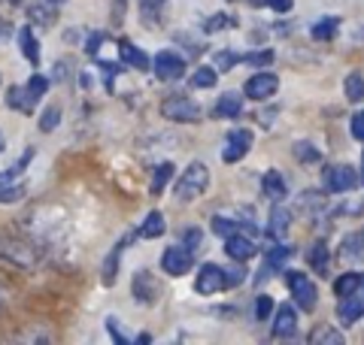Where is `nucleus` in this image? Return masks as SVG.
I'll use <instances>...</instances> for the list:
<instances>
[{
  "mask_svg": "<svg viewBox=\"0 0 364 345\" xmlns=\"http://www.w3.org/2000/svg\"><path fill=\"white\" fill-rule=\"evenodd\" d=\"M210 188V170L207 164H200V160H191L186 167V172L176 179V200L179 203H195L203 191Z\"/></svg>",
  "mask_w": 364,
  "mask_h": 345,
  "instance_id": "nucleus-1",
  "label": "nucleus"
},
{
  "mask_svg": "<svg viewBox=\"0 0 364 345\" xmlns=\"http://www.w3.org/2000/svg\"><path fill=\"white\" fill-rule=\"evenodd\" d=\"M46 91H49V76H43V73H33L28 79V85L25 88H9V94H6V103L13 106L16 112H33V106L46 97Z\"/></svg>",
  "mask_w": 364,
  "mask_h": 345,
  "instance_id": "nucleus-2",
  "label": "nucleus"
},
{
  "mask_svg": "<svg viewBox=\"0 0 364 345\" xmlns=\"http://www.w3.org/2000/svg\"><path fill=\"white\" fill-rule=\"evenodd\" d=\"M286 288L291 291L294 303H298L304 312H313V309L318 306V291H316V285H313V279H310L306 273L289 270V273H286Z\"/></svg>",
  "mask_w": 364,
  "mask_h": 345,
  "instance_id": "nucleus-3",
  "label": "nucleus"
},
{
  "mask_svg": "<svg viewBox=\"0 0 364 345\" xmlns=\"http://www.w3.org/2000/svg\"><path fill=\"white\" fill-rule=\"evenodd\" d=\"M161 115L167 121H179V124H191V121H200V106L188 97H170L161 103Z\"/></svg>",
  "mask_w": 364,
  "mask_h": 345,
  "instance_id": "nucleus-4",
  "label": "nucleus"
},
{
  "mask_svg": "<svg viewBox=\"0 0 364 345\" xmlns=\"http://www.w3.org/2000/svg\"><path fill=\"white\" fill-rule=\"evenodd\" d=\"M358 182H361V176L355 172V167H349V164H331V167H325V188L331 191V194H343V191L358 188Z\"/></svg>",
  "mask_w": 364,
  "mask_h": 345,
  "instance_id": "nucleus-5",
  "label": "nucleus"
},
{
  "mask_svg": "<svg viewBox=\"0 0 364 345\" xmlns=\"http://www.w3.org/2000/svg\"><path fill=\"white\" fill-rule=\"evenodd\" d=\"M228 288V273L225 267H219V263H203V267L198 270V279H195V291L203 294V297H213Z\"/></svg>",
  "mask_w": 364,
  "mask_h": 345,
  "instance_id": "nucleus-6",
  "label": "nucleus"
},
{
  "mask_svg": "<svg viewBox=\"0 0 364 345\" xmlns=\"http://www.w3.org/2000/svg\"><path fill=\"white\" fill-rule=\"evenodd\" d=\"M152 67H155V76L161 79V82H176V79H182V73H186V61H182V55L170 52V49L158 52Z\"/></svg>",
  "mask_w": 364,
  "mask_h": 345,
  "instance_id": "nucleus-7",
  "label": "nucleus"
},
{
  "mask_svg": "<svg viewBox=\"0 0 364 345\" xmlns=\"http://www.w3.org/2000/svg\"><path fill=\"white\" fill-rule=\"evenodd\" d=\"M249 148H252V131H231L228 133V140H225V148H222V160L225 164H237L240 158L249 155Z\"/></svg>",
  "mask_w": 364,
  "mask_h": 345,
  "instance_id": "nucleus-8",
  "label": "nucleus"
},
{
  "mask_svg": "<svg viewBox=\"0 0 364 345\" xmlns=\"http://www.w3.org/2000/svg\"><path fill=\"white\" fill-rule=\"evenodd\" d=\"M161 270L167 275H173V279L186 275L191 270V251L182 248V246H167L164 255H161Z\"/></svg>",
  "mask_w": 364,
  "mask_h": 345,
  "instance_id": "nucleus-9",
  "label": "nucleus"
},
{
  "mask_svg": "<svg viewBox=\"0 0 364 345\" xmlns=\"http://www.w3.org/2000/svg\"><path fill=\"white\" fill-rule=\"evenodd\" d=\"M277 88H279V79L273 76V73H255L252 79H246V85H243V94L249 100H267L277 94Z\"/></svg>",
  "mask_w": 364,
  "mask_h": 345,
  "instance_id": "nucleus-10",
  "label": "nucleus"
},
{
  "mask_svg": "<svg viewBox=\"0 0 364 345\" xmlns=\"http://www.w3.org/2000/svg\"><path fill=\"white\" fill-rule=\"evenodd\" d=\"M58 6H61V0H33L28 6V18L40 28H52L58 21Z\"/></svg>",
  "mask_w": 364,
  "mask_h": 345,
  "instance_id": "nucleus-11",
  "label": "nucleus"
},
{
  "mask_svg": "<svg viewBox=\"0 0 364 345\" xmlns=\"http://www.w3.org/2000/svg\"><path fill=\"white\" fill-rule=\"evenodd\" d=\"M225 251H228V258H231V261L243 263V261L252 258L258 248H255V243H252V239H249L246 234H240V230H237V234L225 236Z\"/></svg>",
  "mask_w": 364,
  "mask_h": 345,
  "instance_id": "nucleus-12",
  "label": "nucleus"
},
{
  "mask_svg": "<svg viewBox=\"0 0 364 345\" xmlns=\"http://www.w3.org/2000/svg\"><path fill=\"white\" fill-rule=\"evenodd\" d=\"M294 255V248L291 246H273L267 248V255H264V263H261V275L258 279H270L273 273H279L282 267L289 263V258Z\"/></svg>",
  "mask_w": 364,
  "mask_h": 345,
  "instance_id": "nucleus-13",
  "label": "nucleus"
},
{
  "mask_svg": "<svg viewBox=\"0 0 364 345\" xmlns=\"http://www.w3.org/2000/svg\"><path fill=\"white\" fill-rule=\"evenodd\" d=\"M116 49H119V58H122V61L128 64V67H134V70H140V73L149 70V55H146L140 45H134L131 40H119Z\"/></svg>",
  "mask_w": 364,
  "mask_h": 345,
  "instance_id": "nucleus-14",
  "label": "nucleus"
},
{
  "mask_svg": "<svg viewBox=\"0 0 364 345\" xmlns=\"http://www.w3.org/2000/svg\"><path fill=\"white\" fill-rule=\"evenodd\" d=\"M337 318L343 321L346 327H352L355 321L364 318V297L358 294H349V297H340V306H337Z\"/></svg>",
  "mask_w": 364,
  "mask_h": 345,
  "instance_id": "nucleus-15",
  "label": "nucleus"
},
{
  "mask_svg": "<svg viewBox=\"0 0 364 345\" xmlns=\"http://www.w3.org/2000/svg\"><path fill=\"white\" fill-rule=\"evenodd\" d=\"M134 297H136V303H146V306L155 303V297H158V282L152 279L149 270H140V273L134 275Z\"/></svg>",
  "mask_w": 364,
  "mask_h": 345,
  "instance_id": "nucleus-16",
  "label": "nucleus"
},
{
  "mask_svg": "<svg viewBox=\"0 0 364 345\" xmlns=\"http://www.w3.org/2000/svg\"><path fill=\"white\" fill-rule=\"evenodd\" d=\"M243 112V97L237 91H225L213 106V119H237Z\"/></svg>",
  "mask_w": 364,
  "mask_h": 345,
  "instance_id": "nucleus-17",
  "label": "nucleus"
},
{
  "mask_svg": "<svg viewBox=\"0 0 364 345\" xmlns=\"http://www.w3.org/2000/svg\"><path fill=\"white\" fill-rule=\"evenodd\" d=\"M298 330V312L291 306H279L277 309V321H273V336L277 339H289Z\"/></svg>",
  "mask_w": 364,
  "mask_h": 345,
  "instance_id": "nucleus-18",
  "label": "nucleus"
},
{
  "mask_svg": "<svg viewBox=\"0 0 364 345\" xmlns=\"http://www.w3.org/2000/svg\"><path fill=\"white\" fill-rule=\"evenodd\" d=\"M261 188H264V194L270 200H286L289 197V185H286V179H282L279 170H267L264 176H261Z\"/></svg>",
  "mask_w": 364,
  "mask_h": 345,
  "instance_id": "nucleus-19",
  "label": "nucleus"
},
{
  "mask_svg": "<svg viewBox=\"0 0 364 345\" xmlns=\"http://www.w3.org/2000/svg\"><path fill=\"white\" fill-rule=\"evenodd\" d=\"M337 255L343 261H361L364 258V230H352L349 236H343Z\"/></svg>",
  "mask_w": 364,
  "mask_h": 345,
  "instance_id": "nucleus-20",
  "label": "nucleus"
},
{
  "mask_svg": "<svg viewBox=\"0 0 364 345\" xmlns=\"http://www.w3.org/2000/svg\"><path fill=\"white\" fill-rule=\"evenodd\" d=\"M306 261H310L313 273H318V275H328V263H331V251H328V246L322 243V239H316V243L310 246V251H306Z\"/></svg>",
  "mask_w": 364,
  "mask_h": 345,
  "instance_id": "nucleus-21",
  "label": "nucleus"
},
{
  "mask_svg": "<svg viewBox=\"0 0 364 345\" xmlns=\"http://www.w3.org/2000/svg\"><path fill=\"white\" fill-rule=\"evenodd\" d=\"M18 45H21V55H25L31 64H40V43H37V37H33L31 25L18 31Z\"/></svg>",
  "mask_w": 364,
  "mask_h": 345,
  "instance_id": "nucleus-22",
  "label": "nucleus"
},
{
  "mask_svg": "<svg viewBox=\"0 0 364 345\" xmlns=\"http://www.w3.org/2000/svg\"><path fill=\"white\" fill-rule=\"evenodd\" d=\"M164 9H167V0H140V16L146 25H152V28L161 25Z\"/></svg>",
  "mask_w": 364,
  "mask_h": 345,
  "instance_id": "nucleus-23",
  "label": "nucleus"
},
{
  "mask_svg": "<svg viewBox=\"0 0 364 345\" xmlns=\"http://www.w3.org/2000/svg\"><path fill=\"white\" fill-rule=\"evenodd\" d=\"M289 227H291V212L286 209V206H273V212H270V234L273 236H286L289 234Z\"/></svg>",
  "mask_w": 364,
  "mask_h": 345,
  "instance_id": "nucleus-24",
  "label": "nucleus"
},
{
  "mask_svg": "<svg viewBox=\"0 0 364 345\" xmlns=\"http://www.w3.org/2000/svg\"><path fill=\"white\" fill-rule=\"evenodd\" d=\"M310 342L313 345H343V333H337V327L331 324H322L310 333Z\"/></svg>",
  "mask_w": 364,
  "mask_h": 345,
  "instance_id": "nucleus-25",
  "label": "nucleus"
},
{
  "mask_svg": "<svg viewBox=\"0 0 364 345\" xmlns=\"http://www.w3.org/2000/svg\"><path fill=\"white\" fill-rule=\"evenodd\" d=\"M161 234H164V215L161 212H149L143 218V224H140V236L143 239H155Z\"/></svg>",
  "mask_w": 364,
  "mask_h": 345,
  "instance_id": "nucleus-26",
  "label": "nucleus"
},
{
  "mask_svg": "<svg viewBox=\"0 0 364 345\" xmlns=\"http://www.w3.org/2000/svg\"><path fill=\"white\" fill-rule=\"evenodd\" d=\"M122 255H124V243L112 246L109 258L104 261V285H112L116 282V273H119V263H122Z\"/></svg>",
  "mask_w": 364,
  "mask_h": 345,
  "instance_id": "nucleus-27",
  "label": "nucleus"
},
{
  "mask_svg": "<svg viewBox=\"0 0 364 345\" xmlns=\"http://www.w3.org/2000/svg\"><path fill=\"white\" fill-rule=\"evenodd\" d=\"M31 158H33V148H28V152H25V158H21V160H16V164L9 167V170H4V172H0V188L13 185V182L21 176V172H25V167L31 164Z\"/></svg>",
  "mask_w": 364,
  "mask_h": 345,
  "instance_id": "nucleus-28",
  "label": "nucleus"
},
{
  "mask_svg": "<svg viewBox=\"0 0 364 345\" xmlns=\"http://www.w3.org/2000/svg\"><path fill=\"white\" fill-rule=\"evenodd\" d=\"M361 288V275L358 273H343L340 279L334 282V294L337 297H349V294H355Z\"/></svg>",
  "mask_w": 364,
  "mask_h": 345,
  "instance_id": "nucleus-29",
  "label": "nucleus"
},
{
  "mask_svg": "<svg viewBox=\"0 0 364 345\" xmlns=\"http://www.w3.org/2000/svg\"><path fill=\"white\" fill-rule=\"evenodd\" d=\"M294 158H298L301 164H318V160H322V152H318L313 143L301 140V143H294Z\"/></svg>",
  "mask_w": 364,
  "mask_h": 345,
  "instance_id": "nucleus-30",
  "label": "nucleus"
},
{
  "mask_svg": "<svg viewBox=\"0 0 364 345\" xmlns=\"http://www.w3.org/2000/svg\"><path fill=\"white\" fill-rule=\"evenodd\" d=\"M298 206H301L304 212H322L325 209V194L322 191H304Z\"/></svg>",
  "mask_w": 364,
  "mask_h": 345,
  "instance_id": "nucleus-31",
  "label": "nucleus"
},
{
  "mask_svg": "<svg viewBox=\"0 0 364 345\" xmlns=\"http://www.w3.org/2000/svg\"><path fill=\"white\" fill-rule=\"evenodd\" d=\"M346 97L352 103H364V76L358 70L346 76Z\"/></svg>",
  "mask_w": 364,
  "mask_h": 345,
  "instance_id": "nucleus-32",
  "label": "nucleus"
},
{
  "mask_svg": "<svg viewBox=\"0 0 364 345\" xmlns=\"http://www.w3.org/2000/svg\"><path fill=\"white\" fill-rule=\"evenodd\" d=\"M215 82H219V70L215 67H198L195 76H191V85L195 88H213Z\"/></svg>",
  "mask_w": 364,
  "mask_h": 345,
  "instance_id": "nucleus-33",
  "label": "nucleus"
},
{
  "mask_svg": "<svg viewBox=\"0 0 364 345\" xmlns=\"http://www.w3.org/2000/svg\"><path fill=\"white\" fill-rule=\"evenodd\" d=\"M173 172H176L173 160H164V164L155 170V179H152V194H161V191H164V185H167V182L173 179Z\"/></svg>",
  "mask_w": 364,
  "mask_h": 345,
  "instance_id": "nucleus-34",
  "label": "nucleus"
},
{
  "mask_svg": "<svg viewBox=\"0 0 364 345\" xmlns=\"http://www.w3.org/2000/svg\"><path fill=\"white\" fill-rule=\"evenodd\" d=\"M337 28H340V18H322V21H316V25H313V40H331L334 37V33H337Z\"/></svg>",
  "mask_w": 364,
  "mask_h": 345,
  "instance_id": "nucleus-35",
  "label": "nucleus"
},
{
  "mask_svg": "<svg viewBox=\"0 0 364 345\" xmlns=\"http://www.w3.org/2000/svg\"><path fill=\"white\" fill-rule=\"evenodd\" d=\"M58 124H61V106H49V109L40 115V131H43V133L55 131Z\"/></svg>",
  "mask_w": 364,
  "mask_h": 345,
  "instance_id": "nucleus-36",
  "label": "nucleus"
},
{
  "mask_svg": "<svg viewBox=\"0 0 364 345\" xmlns=\"http://www.w3.org/2000/svg\"><path fill=\"white\" fill-rule=\"evenodd\" d=\"M237 61H240V55H237V52H231V49H222V52H215V70H231V67L237 64Z\"/></svg>",
  "mask_w": 364,
  "mask_h": 345,
  "instance_id": "nucleus-37",
  "label": "nucleus"
},
{
  "mask_svg": "<svg viewBox=\"0 0 364 345\" xmlns=\"http://www.w3.org/2000/svg\"><path fill=\"white\" fill-rule=\"evenodd\" d=\"M273 58H277V55H273L270 49H258V52H252V55H243L240 61H243V64H255V67H267V64H273Z\"/></svg>",
  "mask_w": 364,
  "mask_h": 345,
  "instance_id": "nucleus-38",
  "label": "nucleus"
},
{
  "mask_svg": "<svg viewBox=\"0 0 364 345\" xmlns=\"http://www.w3.org/2000/svg\"><path fill=\"white\" fill-rule=\"evenodd\" d=\"M210 224H213V234H215V236H231V234H237V230H240L234 221H228V218H222V215H215Z\"/></svg>",
  "mask_w": 364,
  "mask_h": 345,
  "instance_id": "nucleus-39",
  "label": "nucleus"
},
{
  "mask_svg": "<svg viewBox=\"0 0 364 345\" xmlns=\"http://www.w3.org/2000/svg\"><path fill=\"white\" fill-rule=\"evenodd\" d=\"M252 6H267L273 9V13H291V6H294V0H249Z\"/></svg>",
  "mask_w": 364,
  "mask_h": 345,
  "instance_id": "nucleus-40",
  "label": "nucleus"
},
{
  "mask_svg": "<svg viewBox=\"0 0 364 345\" xmlns=\"http://www.w3.org/2000/svg\"><path fill=\"white\" fill-rule=\"evenodd\" d=\"M270 315H273V297L258 294V300H255V318L258 321H267Z\"/></svg>",
  "mask_w": 364,
  "mask_h": 345,
  "instance_id": "nucleus-41",
  "label": "nucleus"
},
{
  "mask_svg": "<svg viewBox=\"0 0 364 345\" xmlns=\"http://www.w3.org/2000/svg\"><path fill=\"white\" fill-rule=\"evenodd\" d=\"M237 25V18H231V16H213V18H207V25H203V31L207 33H215V31H222V28H234Z\"/></svg>",
  "mask_w": 364,
  "mask_h": 345,
  "instance_id": "nucleus-42",
  "label": "nucleus"
},
{
  "mask_svg": "<svg viewBox=\"0 0 364 345\" xmlns=\"http://www.w3.org/2000/svg\"><path fill=\"white\" fill-rule=\"evenodd\" d=\"M21 194H25V185H16V188H0V203H16L21 200Z\"/></svg>",
  "mask_w": 364,
  "mask_h": 345,
  "instance_id": "nucleus-43",
  "label": "nucleus"
},
{
  "mask_svg": "<svg viewBox=\"0 0 364 345\" xmlns=\"http://www.w3.org/2000/svg\"><path fill=\"white\" fill-rule=\"evenodd\" d=\"M364 212V200H355V203H340L334 215H361Z\"/></svg>",
  "mask_w": 364,
  "mask_h": 345,
  "instance_id": "nucleus-44",
  "label": "nucleus"
},
{
  "mask_svg": "<svg viewBox=\"0 0 364 345\" xmlns=\"http://www.w3.org/2000/svg\"><path fill=\"white\" fill-rule=\"evenodd\" d=\"M107 330L112 333V339H119L122 345H128V342H134V339L128 336V333H124V330H122V327L116 324V318H107Z\"/></svg>",
  "mask_w": 364,
  "mask_h": 345,
  "instance_id": "nucleus-45",
  "label": "nucleus"
},
{
  "mask_svg": "<svg viewBox=\"0 0 364 345\" xmlns=\"http://www.w3.org/2000/svg\"><path fill=\"white\" fill-rule=\"evenodd\" d=\"M352 136H355L358 143H364V109L352 115Z\"/></svg>",
  "mask_w": 364,
  "mask_h": 345,
  "instance_id": "nucleus-46",
  "label": "nucleus"
},
{
  "mask_svg": "<svg viewBox=\"0 0 364 345\" xmlns=\"http://www.w3.org/2000/svg\"><path fill=\"white\" fill-rule=\"evenodd\" d=\"M225 273H228V288L246 282V270H243V267H231V270H225Z\"/></svg>",
  "mask_w": 364,
  "mask_h": 345,
  "instance_id": "nucleus-47",
  "label": "nucleus"
},
{
  "mask_svg": "<svg viewBox=\"0 0 364 345\" xmlns=\"http://www.w3.org/2000/svg\"><path fill=\"white\" fill-rule=\"evenodd\" d=\"M186 243L191 246V251H195L200 246V230H186Z\"/></svg>",
  "mask_w": 364,
  "mask_h": 345,
  "instance_id": "nucleus-48",
  "label": "nucleus"
},
{
  "mask_svg": "<svg viewBox=\"0 0 364 345\" xmlns=\"http://www.w3.org/2000/svg\"><path fill=\"white\" fill-rule=\"evenodd\" d=\"M122 18H124V0H116V9H112V21H119V25H122Z\"/></svg>",
  "mask_w": 364,
  "mask_h": 345,
  "instance_id": "nucleus-49",
  "label": "nucleus"
},
{
  "mask_svg": "<svg viewBox=\"0 0 364 345\" xmlns=\"http://www.w3.org/2000/svg\"><path fill=\"white\" fill-rule=\"evenodd\" d=\"M361 182H364V155H361Z\"/></svg>",
  "mask_w": 364,
  "mask_h": 345,
  "instance_id": "nucleus-50",
  "label": "nucleus"
},
{
  "mask_svg": "<svg viewBox=\"0 0 364 345\" xmlns=\"http://www.w3.org/2000/svg\"><path fill=\"white\" fill-rule=\"evenodd\" d=\"M0 152H4V133H0Z\"/></svg>",
  "mask_w": 364,
  "mask_h": 345,
  "instance_id": "nucleus-51",
  "label": "nucleus"
},
{
  "mask_svg": "<svg viewBox=\"0 0 364 345\" xmlns=\"http://www.w3.org/2000/svg\"><path fill=\"white\" fill-rule=\"evenodd\" d=\"M361 288H364V273H361Z\"/></svg>",
  "mask_w": 364,
  "mask_h": 345,
  "instance_id": "nucleus-52",
  "label": "nucleus"
}]
</instances>
